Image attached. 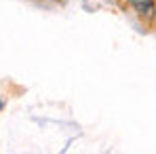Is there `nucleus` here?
Masks as SVG:
<instances>
[{"label": "nucleus", "mask_w": 156, "mask_h": 154, "mask_svg": "<svg viewBox=\"0 0 156 154\" xmlns=\"http://www.w3.org/2000/svg\"><path fill=\"white\" fill-rule=\"evenodd\" d=\"M118 2H120V4H122L125 9H131V6H133V4H135L137 0H118Z\"/></svg>", "instance_id": "nucleus-2"}, {"label": "nucleus", "mask_w": 156, "mask_h": 154, "mask_svg": "<svg viewBox=\"0 0 156 154\" xmlns=\"http://www.w3.org/2000/svg\"><path fill=\"white\" fill-rule=\"evenodd\" d=\"M129 11L141 23H148L150 26V23L156 21V0H137Z\"/></svg>", "instance_id": "nucleus-1"}]
</instances>
